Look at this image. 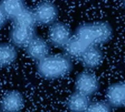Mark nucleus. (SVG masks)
<instances>
[{"label": "nucleus", "instance_id": "14", "mask_svg": "<svg viewBox=\"0 0 125 112\" xmlns=\"http://www.w3.org/2000/svg\"><path fill=\"white\" fill-rule=\"evenodd\" d=\"M89 47L84 42L74 36L64 50L70 57L80 58Z\"/></svg>", "mask_w": 125, "mask_h": 112}, {"label": "nucleus", "instance_id": "5", "mask_svg": "<svg viewBox=\"0 0 125 112\" xmlns=\"http://www.w3.org/2000/svg\"><path fill=\"white\" fill-rule=\"evenodd\" d=\"M37 24L52 25L56 22L58 9L54 3L43 1L37 5L33 10Z\"/></svg>", "mask_w": 125, "mask_h": 112}, {"label": "nucleus", "instance_id": "8", "mask_svg": "<svg viewBox=\"0 0 125 112\" xmlns=\"http://www.w3.org/2000/svg\"><path fill=\"white\" fill-rule=\"evenodd\" d=\"M37 35L36 29L22 25H13L10 38L12 43L18 48H25Z\"/></svg>", "mask_w": 125, "mask_h": 112}, {"label": "nucleus", "instance_id": "1", "mask_svg": "<svg viewBox=\"0 0 125 112\" xmlns=\"http://www.w3.org/2000/svg\"><path fill=\"white\" fill-rule=\"evenodd\" d=\"M71 57L67 54L50 55L37 62L36 68L44 79L54 80L68 75L73 69Z\"/></svg>", "mask_w": 125, "mask_h": 112}, {"label": "nucleus", "instance_id": "12", "mask_svg": "<svg viewBox=\"0 0 125 112\" xmlns=\"http://www.w3.org/2000/svg\"><path fill=\"white\" fill-rule=\"evenodd\" d=\"M26 8L23 1H1L0 12L4 13L9 20H12Z\"/></svg>", "mask_w": 125, "mask_h": 112}, {"label": "nucleus", "instance_id": "15", "mask_svg": "<svg viewBox=\"0 0 125 112\" xmlns=\"http://www.w3.org/2000/svg\"><path fill=\"white\" fill-rule=\"evenodd\" d=\"M13 25H22L31 28H36L37 25L34 12L28 8L19 13L12 20Z\"/></svg>", "mask_w": 125, "mask_h": 112}, {"label": "nucleus", "instance_id": "9", "mask_svg": "<svg viewBox=\"0 0 125 112\" xmlns=\"http://www.w3.org/2000/svg\"><path fill=\"white\" fill-rule=\"evenodd\" d=\"M107 102L112 107L125 106V81L112 84L106 91Z\"/></svg>", "mask_w": 125, "mask_h": 112}, {"label": "nucleus", "instance_id": "11", "mask_svg": "<svg viewBox=\"0 0 125 112\" xmlns=\"http://www.w3.org/2000/svg\"><path fill=\"white\" fill-rule=\"evenodd\" d=\"M91 104L90 97L74 91L68 98L66 106L71 112H87Z\"/></svg>", "mask_w": 125, "mask_h": 112}, {"label": "nucleus", "instance_id": "10", "mask_svg": "<svg viewBox=\"0 0 125 112\" xmlns=\"http://www.w3.org/2000/svg\"><path fill=\"white\" fill-rule=\"evenodd\" d=\"M103 58V53L100 47L91 46L85 51L79 59L85 68L94 69L100 65Z\"/></svg>", "mask_w": 125, "mask_h": 112}, {"label": "nucleus", "instance_id": "7", "mask_svg": "<svg viewBox=\"0 0 125 112\" xmlns=\"http://www.w3.org/2000/svg\"><path fill=\"white\" fill-rule=\"evenodd\" d=\"M25 106V98L18 90H10L3 96L1 102L2 112H19Z\"/></svg>", "mask_w": 125, "mask_h": 112}, {"label": "nucleus", "instance_id": "13", "mask_svg": "<svg viewBox=\"0 0 125 112\" xmlns=\"http://www.w3.org/2000/svg\"><path fill=\"white\" fill-rule=\"evenodd\" d=\"M18 57V51L13 44L1 43L0 45V65L2 68L12 64Z\"/></svg>", "mask_w": 125, "mask_h": 112}, {"label": "nucleus", "instance_id": "4", "mask_svg": "<svg viewBox=\"0 0 125 112\" xmlns=\"http://www.w3.org/2000/svg\"><path fill=\"white\" fill-rule=\"evenodd\" d=\"M100 89V83L95 75L88 72H82L76 76L74 91L88 97L95 94Z\"/></svg>", "mask_w": 125, "mask_h": 112}, {"label": "nucleus", "instance_id": "6", "mask_svg": "<svg viewBox=\"0 0 125 112\" xmlns=\"http://www.w3.org/2000/svg\"><path fill=\"white\" fill-rule=\"evenodd\" d=\"M25 49L27 56L37 62L50 56L51 51L48 43L37 34L31 39Z\"/></svg>", "mask_w": 125, "mask_h": 112}, {"label": "nucleus", "instance_id": "16", "mask_svg": "<svg viewBox=\"0 0 125 112\" xmlns=\"http://www.w3.org/2000/svg\"><path fill=\"white\" fill-rule=\"evenodd\" d=\"M87 112H112V107L106 102H91Z\"/></svg>", "mask_w": 125, "mask_h": 112}, {"label": "nucleus", "instance_id": "2", "mask_svg": "<svg viewBox=\"0 0 125 112\" xmlns=\"http://www.w3.org/2000/svg\"><path fill=\"white\" fill-rule=\"evenodd\" d=\"M112 27L107 22H97L84 23L76 28L74 36L81 39L89 46L108 43L112 39Z\"/></svg>", "mask_w": 125, "mask_h": 112}, {"label": "nucleus", "instance_id": "3", "mask_svg": "<svg viewBox=\"0 0 125 112\" xmlns=\"http://www.w3.org/2000/svg\"><path fill=\"white\" fill-rule=\"evenodd\" d=\"M72 38L71 28L62 22H55L51 25L48 31L50 42L53 46L61 49H65Z\"/></svg>", "mask_w": 125, "mask_h": 112}, {"label": "nucleus", "instance_id": "17", "mask_svg": "<svg viewBox=\"0 0 125 112\" xmlns=\"http://www.w3.org/2000/svg\"><path fill=\"white\" fill-rule=\"evenodd\" d=\"M123 7H124L125 9V1H123Z\"/></svg>", "mask_w": 125, "mask_h": 112}]
</instances>
